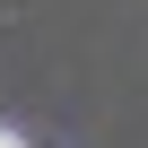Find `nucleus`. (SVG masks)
<instances>
[{
	"label": "nucleus",
	"mask_w": 148,
	"mask_h": 148,
	"mask_svg": "<svg viewBox=\"0 0 148 148\" xmlns=\"http://www.w3.org/2000/svg\"><path fill=\"white\" fill-rule=\"evenodd\" d=\"M0 148H26V139H18V131H0Z\"/></svg>",
	"instance_id": "obj_1"
}]
</instances>
